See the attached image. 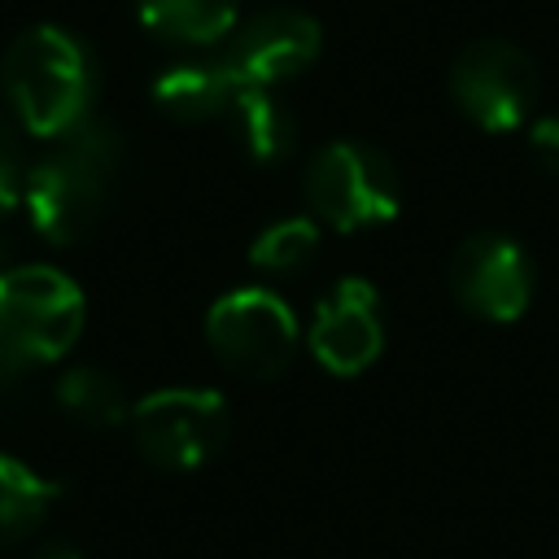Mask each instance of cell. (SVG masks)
<instances>
[{
	"label": "cell",
	"instance_id": "19",
	"mask_svg": "<svg viewBox=\"0 0 559 559\" xmlns=\"http://www.w3.org/2000/svg\"><path fill=\"white\" fill-rule=\"evenodd\" d=\"M31 559H83V555H79V546H70V542H48V546H39Z\"/></svg>",
	"mask_w": 559,
	"mask_h": 559
},
{
	"label": "cell",
	"instance_id": "5",
	"mask_svg": "<svg viewBox=\"0 0 559 559\" xmlns=\"http://www.w3.org/2000/svg\"><path fill=\"white\" fill-rule=\"evenodd\" d=\"M205 336L214 358L245 380H275L297 354V319L266 288L223 293L205 314Z\"/></svg>",
	"mask_w": 559,
	"mask_h": 559
},
{
	"label": "cell",
	"instance_id": "9",
	"mask_svg": "<svg viewBox=\"0 0 559 559\" xmlns=\"http://www.w3.org/2000/svg\"><path fill=\"white\" fill-rule=\"evenodd\" d=\"M310 349L332 376H358L367 371L384 349V319H380V293L349 275L336 280L323 301L314 306L310 323Z\"/></svg>",
	"mask_w": 559,
	"mask_h": 559
},
{
	"label": "cell",
	"instance_id": "7",
	"mask_svg": "<svg viewBox=\"0 0 559 559\" xmlns=\"http://www.w3.org/2000/svg\"><path fill=\"white\" fill-rule=\"evenodd\" d=\"M450 96L480 131H515L542 96V74L520 44L472 39L450 66Z\"/></svg>",
	"mask_w": 559,
	"mask_h": 559
},
{
	"label": "cell",
	"instance_id": "4",
	"mask_svg": "<svg viewBox=\"0 0 559 559\" xmlns=\"http://www.w3.org/2000/svg\"><path fill=\"white\" fill-rule=\"evenodd\" d=\"M306 201L314 218H323L336 231H362L380 227L402 205V179L397 166L362 140H332L314 153L306 170Z\"/></svg>",
	"mask_w": 559,
	"mask_h": 559
},
{
	"label": "cell",
	"instance_id": "11",
	"mask_svg": "<svg viewBox=\"0 0 559 559\" xmlns=\"http://www.w3.org/2000/svg\"><path fill=\"white\" fill-rule=\"evenodd\" d=\"M240 79L231 74V66L218 61H179L166 66L153 83V100L166 118L175 122H205V118H223L227 105L236 100Z\"/></svg>",
	"mask_w": 559,
	"mask_h": 559
},
{
	"label": "cell",
	"instance_id": "17",
	"mask_svg": "<svg viewBox=\"0 0 559 559\" xmlns=\"http://www.w3.org/2000/svg\"><path fill=\"white\" fill-rule=\"evenodd\" d=\"M13 114L0 118V214L17 210V201L26 197V175L31 166L22 162V148H17V135H13Z\"/></svg>",
	"mask_w": 559,
	"mask_h": 559
},
{
	"label": "cell",
	"instance_id": "15",
	"mask_svg": "<svg viewBox=\"0 0 559 559\" xmlns=\"http://www.w3.org/2000/svg\"><path fill=\"white\" fill-rule=\"evenodd\" d=\"M57 406L87 424V428H114L122 419H131V402L118 384V376H109L105 367H74L57 380Z\"/></svg>",
	"mask_w": 559,
	"mask_h": 559
},
{
	"label": "cell",
	"instance_id": "1",
	"mask_svg": "<svg viewBox=\"0 0 559 559\" xmlns=\"http://www.w3.org/2000/svg\"><path fill=\"white\" fill-rule=\"evenodd\" d=\"M122 166V140L109 122L87 118L70 135L57 140L48 157H39L26 175L22 205L31 210V223L52 245L83 240L109 210L114 183Z\"/></svg>",
	"mask_w": 559,
	"mask_h": 559
},
{
	"label": "cell",
	"instance_id": "14",
	"mask_svg": "<svg viewBox=\"0 0 559 559\" xmlns=\"http://www.w3.org/2000/svg\"><path fill=\"white\" fill-rule=\"evenodd\" d=\"M52 502H57V480L39 476L22 459L0 454V546L31 537Z\"/></svg>",
	"mask_w": 559,
	"mask_h": 559
},
{
	"label": "cell",
	"instance_id": "8",
	"mask_svg": "<svg viewBox=\"0 0 559 559\" xmlns=\"http://www.w3.org/2000/svg\"><path fill=\"white\" fill-rule=\"evenodd\" d=\"M450 293L476 319L511 323L533 301V262L520 240L502 231H476L450 258Z\"/></svg>",
	"mask_w": 559,
	"mask_h": 559
},
{
	"label": "cell",
	"instance_id": "12",
	"mask_svg": "<svg viewBox=\"0 0 559 559\" xmlns=\"http://www.w3.org/2000/svg\"><path fill=\"white\" fill-rule=\"evenodd\" d=\"M223 118L231 127V140L258 166H275L297 148V118L271 87H240Z\"/></svg>",
	"mask_w": 559,
	"mask_h": 559
},
{
	"label": "cell",
	"instance_id": "13",
	"mask_svg": "<svg viewBox=\"0 0 559 559\" xmlns=\"http://www.w3.org/2000/svg\"><path fill=\"white\" fill-rule=\"evenodd\" d=\"M135 4H140V22L153 35L192 48L223 39L236 26V9H240V0H135Z\"/></svg>",
	"mask_w": 559,
	"mask_h": 559
},
{
	"label": "cell",
	"instance_id": "16",
	"mask_svg": "<svg viewBox=\"0 0 559 559\" xmlns=\"http://www.w3.org/2000/svg\"><path fill=\"white\" fill-rule=\"evenodd\" d=\"M319 258V227L310 218H284V223H271L253 249H249V262L258 271H271V275H297L306 271L310 262Z\"/></svg>",
	"mask_w": 559,
	"mask_h": 559
},
{
	"label": "cell",
	"instance_id": "6",
	"mask_svg": "<svg viewBox=\"0 0 559 559\" xmlns=\"http://www.w3.org/2000/svg\"><path fill=\"white\" fill-rule=\"evenodd\" d=\"M131 432L148 463L188 472L227 445L231 411L214 389H157L131 406Z\"/></svg>",
	"mask_w": 559,
	"mask_h": 559
},
{
	"label": "cell",
	"instance_id": "2",
	"mask_svg": "<svg viewBox=\"0 0 559 559\" xmlns=\"http://www.w3.org/2000/svg\"><path fill=\"white\" fill-rule=\"evenodd\" d=\"M9 114L39 140H61L87 122L96 96V66L87 48L61 26H31L0 66Z\"/></svg>",
	"mask_w": 559,
	"mask_h": 559
},
{
	"label": "cell",
	"instance_id": "18",
	"mask_svg": "<svg viewBox=\"0 0 559 559\" xmlns=\"http://www.w3.org/2000/svg\"><path fill=\"white\" fill-rule=\"evenodd\" d=\"M528 157L542 175H555L559 179V114L550 118H537L528 127Z\"/></svg>",
	"mask_w": 559,
	"mask_h": 559
},
{
	"label": "cell",
	"instance_id": "3",
	"mask_svg": "<svg viewBox=\"0 0 559 559\" xmlns=\"http://www.w3.org/2000/svg\"><path fill=\"white\" fill-rule=\"evenodd\" d=\"M83 332L79 284L44 262L0 271V384L61 358Z\"/></svg>",
	"mask_w": 559,
	"mask_h": 559
},
{
	"label": "cell",
	"instance_id": "10",
	"mask_svg": "<svg viewBox=\"0 0 559 559\" xmlns=\"http://www.w3.org/2000/svg\"><path fill=\"white\" fill-rule=\"evenodd\" d=\"M319 44L323 35L314 17H306L301 9H266L236 31L223 61L240 79V87H275L301 74L319 57Z\"/></svg>",
	"mask_w": 559,
	"mask_h": 559
}]
</instances>
